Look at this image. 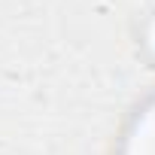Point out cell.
<instances>
[{
  "mask_svg": "<svg viewBox=\"0 0 155 155\" xmlns=\"http://www.w3.org/2000/svg\"><path fill=\"white\" fill-rule=\"evenodd\" d=\"M122 155H155V97L134 116L122 143Z\"/></svg>",
  "mask_w": 155,
  "mask_h": 155,
  "instance_id": "obj_1",
  "label": "cell"
},
{
  "mask_svg": "<svg viewBox=\"0 0 155 155\" xmlns=\"http://www.w3.org/2000/svg\"><path fill=\"white\" fill-rule=\"evenodd\" d=\"M146 46L155 55V18H149V25H146Z\"/></svg>",
  "mask_w": 155,
  "mask_h": 155,
  "instance_id": "obj_2",
  "label": "cell"
}]
</instances>
